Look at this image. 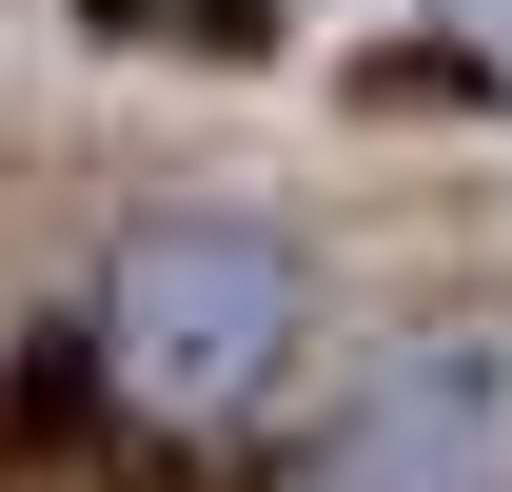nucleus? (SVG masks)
<instances>
[{
	"instance_id": "obj_2",
	"label": "nucleus",
	"mask_w": 512,
	"mask_h": 492,
	"mask_svg": "<svg viewBox=\"0 0 512 492\" xmlns=\"http://www.w3.org/2000/svg\"><path fill=\"white\" fill-rule=\"evenodd\" d=\"M296 492H512V315H434L355 374V414L296 453Z\"/></svg>"
},
{
	"instance_id": "obj_3",
	"label": "nucleus",
	"mask_w": 512,
	"mask_h": 492,
	"mask_svg": "<svg viewBox=\"0 0 512 492\" xmlns=\"http://www.w3.org/2000/svg\"><path fill=\"white\" fill-rule=\"evenodd\" d=\"M453 40H473V60H512V0H453Z\"/></svg>"
},
{
	"instance_id": "obj_1",
	"label": "nucleus",
	"mask_w": 512,
	"mask_h": 492,
	"mask_svg": "<svg viewBox=\"0 0 512 492\" xmlns=\"http://www.w3.org/2000/svg\"><path fill=\"white\" fill-rule=\"evenodd\" d=\"M296 335H316V276H296L276 217H138L119 276H99V374H119V414H158V433L276 414Z\"/></svg>"
}]
</instances>
